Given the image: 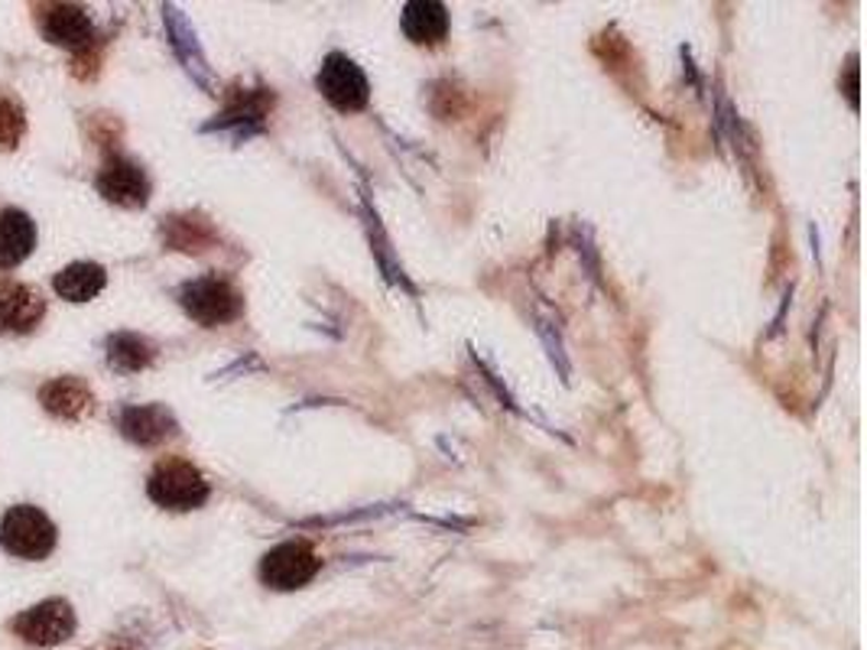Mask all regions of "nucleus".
<instances>
[{"instance_id": "obj_1", "label": "nucleus", "mask_w": 867, "mask_h": 650, "mask_svg": "<svg viewBox=\"0 0 867 650\" xmlns=\"http://www.w3.org/2000/svg\"><path fill=\"white\" fill-rule=\"evenodd\" d=\"M147 494L162 511H195L209 501L212 488L189 459L166 456L154 466L147 479Z\"/></svg>"}, {"instance_id": "obj_2", "label": "nucleus", "mask_w": 867, "mask_h": 650, "mask_svg": "<svg viewBox=\"0 0 867 650\" xmlns=\"http://www.w3.org/2000/svg\"><path fill=\"white\" fill-rule=\"evenodd\" d=\"M56 540V524L33 504H16L0 520V547L16 560H46Z\"/></svg>"}, {"instance_id": "obj_3", "label": "nucleus", "mask_w": 867, "mask_h": 650, "mask_svg": "<svg viewBox=\"0 0 867 650\" xmlns=\"http://www.w3.org/2000/svg\"><path fill=\"white\" fill-rule=\"evenodd\" d=\"M179 306L185 310L189 320H195L205 328H215V325L235 323L244 313V296L225 277H199L179 290Z\"/></svg>"}, {"instance_id": "obj_4", "label": "nucleus", "mask_w": 867, "mask_h": 650, "mask_svg": "<svg viewBox=\"0 0 867 650\" xmlns=\"http://www.w3.org/2000/svg\"><path fill=\"white\" fill-rule=\"evenodd\" d=\"M316 88L318 94L341 114L364 111L368 101H371V81L364 76V69L345 53L325 56V63H322L316 76Z\"/></svg>"}, {"instance_id": "obj_5", "label": "nucleus", "mask_w": 867, "mask_h": 650, "mask_svg": "<svg viewBox=\"0 0 867 650\" xmlns=\"http://www.w3.org/2000/svg\"><path fill=\"white\" fill-rule=\"evenodd\" d=\"M322 572V557L306 540H286L277 543L260 560V582L273 592H296L306 589Z\"/></svg>"}, {"instance_id": "obj_6", "label": "nucleus", "mask_w": 867, "mask_h": 650, "mask_svg": "<svg viewBox=\"0 0 867 650\" xmlns=\"http://www.w3.org/2000/svg\"><path fill=\"white\" fill-rule=\"evenodd\" d=\"M13 635L36 648H56L66 645L76 635V612L66 598H46L33 605L30 612L13 618Z\"/></svg>"}, {"instance_id": "obj_7", "label": "nucleus", "mask_w": 867, "mask_h": 650, "mask_svg": "<svg viewBox=\"0 0 867 650\" xmlns=\"http://www.w3.org/2000/svg\"><path fill=\"white\" fill-rule=\"evenodd\" d=\"M98 192L121 209H144L150 202V176L140 169V162L127 160L121 154H111L98 179H94Z\"/></svg>"}, {"instance_id": "obj_8", "label": "nucleus", "mask_w": 867, "mask_h": 650, "mask_svg": "<svg viewBox=\"0 0 867 650\" xmlns=\"http://www.w3.org/2000/svg\"><path fill=\"white\" fill-rule=\"evenodd\" d=\"M36 26L46 43H56L63 49L79 53L88 43H94V26L91 16L76 3H36Z\"/></svg>"}, {"instance_id": "obj_9", "label": "nucleus", "mask_w": 867, "mask_h": 650, "mask_svg": "<svg viewBox=\"0 0 867 650\" xmlns=\"http://www.w3.org/2000/svg\"><path fill=\"white\" fill-rule=\"evenodd\" d=\"M46 316V300L36 287L7 280L0 283V332L30 335Z\"/></svg>"}, {"instance_id": "obj_10", "label": "nucleus", "mask_w": 867, "mask_h": 650, "mask_svg": "<svg viewBox=\"0 0 867 650\" xmlns=\"http://www.w3.org/2000/svg\"><path fill=\"white\" fill-rule=\"evenodd\" d=\"M117 426H121V436L124 439H131L134 446H144V449H157L162 442H169L172 436H179L176 416L162 404L127 406L121 413Z\"/></svg>"}, {"instance_id": "obj_11", "label": "nucleus", "mask_w": 867, "mask_h": 650, "mask_svg": "<svg viewBox=\"0 0 867 650\" xmlns=\"http://www.w3.org/2000/svg\"><path fill=\"white\" fill-rule=\"evenodd\" d=\"M40 404L56 419L79 423V419H88L94 413V394H91V388L81 378L66 374V378L46 381L40 388Z\"/></svg>"}, {"instance_id": "obj_12", "label": "nucleus", "mask_w": 867, "mask_h": 650, "mask_svg": "<svg viewBox=\"0 0 867 650\" xmlns=\"http://www.w3.org/2000/svg\"><path fill=\"white\" fill-rule=\"evenodd\" d=\"M399 23L406 40L416 46H436L449 36V10L439 0H409Z\"/></svg>"}, {"instance_id": "obj_13", "label": "nucleus", "mask_w": 867, "mask_h": 650, "mask_svg": "<svg viewBox=\"0 0 867 650\" xmlns=\"http://www.w3.org/2000/svg\"><path fill=\"white\" fill-rule=\"evenodd\" d=\"M36 247V225L20 209H0V270L20 267Z\"/></svg>"}, {"instance_id": "obj_14", "label": "nucleus", "mask_w": 867, "mask_h": 650, "mask_svg": "<svg viewBox=\"0 0 867 650\" xmlns=\"http://www.w3.org/2000/svg\"><path fill=\"white\" fill-rule=\"evenodd\" d=\"M108 283V273L101 264L94 260H79V264H69L56 273L53 280V290L66 300V303H88L94 300Z\"/></svg>"}, {"instance_id": "obj_15", "label": "nucleus", "mask_w": 867, "mask_h": 650, "mask_svg": "<svg viewBox=\"0 0 867 650\" xmlns=\"http://www.w3.org/2000/svg\"><path fill=\"white\" fill-rule=\"evenodd\" d=\"M157 361V345L137 332H114L108 338V365L121 374H137Z\"/></svg>"}, {"instance_id": "obj_16", "label": "nucleus", "mask_w": 867, "mask_h": 650, "mask_svg": "<svg viewBox=\"0 0 867 650\" xmlns=\"http://www.w3.org/2000/svg\"><path fill=\"white\" fill-rule=\"evenodd\" d=\"M162 242L172 250H185V254H202L209 244L215 242V232L205 218L199 215H172L162 225Z\"/></svg>"}, {"instance_id": "obj_17", "label": "nucleus", "mask_w": 867, "mask_h": 650, "mask_svg": "<svg viewBox=\"0 0 867 650\" xmlns=\"http://www.w3.org/2000/svg\"><path fill=\"white\" fill-rule=\"evenodd\" d=\"M26 134V111L23 104L0 91V150H16Z\"/></svg>"}, {"instance_id": "obj_18", "label": "nucleus", "mask_w": 867, "mask_h": 650, "mask_svg": "<svg viewBox=\"0 0 867 650\" xmlns=\"http://www.w3.org/2000/svg\"><path fill=\"white\" fill-rule=\"evenodd\" d=\"M88 137H91L101 150H108V157L117 154V144H121V124H117V117H111V114H91V121H88Z\"/></svg>"}, {"instance_id": "obj_19", "label": "nucleus", "mask_w": 867, "mask_h": 650, "mask_svg": "<svg viewBox=\"0 0 867 650\" xmlns=\"http://www.w3.org/2000/svg\"><path fill=\"white\" fill-rule=\"evenodd\" d=\"M98 72H101V40L94 36V43H88L72 56V76L79 81H91L98 79Z\"/></svg>"}, {"instance_id": "obj_20", "label": "nucleus", "mask_w": 867, "mask_h": 650, "mask_svg": "<svg viewBox=\"0 0 867 650\" xmlns=\"http://www.w3.org/2000/svg\"><path fill=\"white\" fill-rule=\"evenodd\" d=\"M91 650H134V645H127V641H121V638H111V641H104V645H98V648Z\"/></svg>"}]
</instances>
